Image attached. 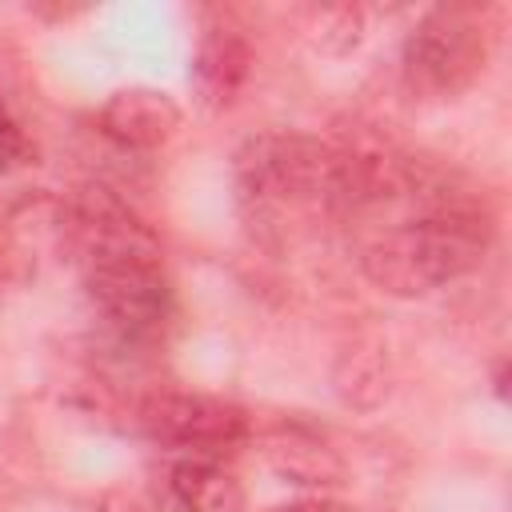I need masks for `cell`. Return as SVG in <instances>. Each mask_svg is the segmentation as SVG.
I'll list each match as a JSON object with an SVG mask.
<instances>
[{"label":"cell","instance_id":"52a82bcc","mask_svg":"<svg viewBox=\"0 0 512 512\" xmlns=\"http://www.w3.org/2000/svg\"><path fill=\"white\" fill-rule=\"evenodd\" d=\"M180 104L148 84L116 88L100 104V132L128 152H156L180 132Z\"/></svg>","mask_w":512,"mask_h":512},{"label":"cell","instance_id":"8992f818","mask_svg":"<svg viewBox=\"0 0 512 512\" xmlns=\"http://www.w3.org/2000/svg\"><path fill=\"white\" fill-rule=\"evenodd\" d=\"M252 76V40L232 12H208L192 52V88L208 112L236 104Z\"/></svg>","mask_w":512,"mask_h":512},{"label":"cell","instance_id":"5b68a950","mask_svg":"<svg viewBox=\"0 0 512 512\" xmlns=\"http://www.w3.org/2000/svg\"><path fill=\"white\" fill-rule=\"evenodd\" d=\"M136 424L156 444L184 448L192 456L228 452L244 444L252 432L244 408L216 396H200V392H148L136 408Z\"/></svg>","mask_w":512,"mask_h":512},{"label":"cell","instance_id":"30bf717a","mask_svg":"<svg viewBox=\"0 0 512 512\" xmlns=\"http://www.w3.org/2000/svg\"><path fill=\"white\" fill-rule=\"evenodd\" d=\"M268 460L292 484H308V488H336V484H344V460L336 452H328L324 444L308 440V436L272 440L268 444Z\"/></svg>","mask_w":512,"mask_h":512},{"label":"cell","instance_id":"7c38bea8","mask_svg":"<svg viewBox=\"0 0 512 512\" xmlns=\"http://www.w3.org/2000/svg\"><path fill=\"white\" fill-rule=\"evenodd\" d=\"M32 156H36V148H32L24 124L16 120V112L8 108V100H4V92H0V176L24 168Z\"/></svg>","mask_w":512,"mask_h":512},{"label":"cell","instance_id":"3957f363","mask_svg":"<svg viewBox=\"0 0 512 512\" xmlns=\"http://www.w3.org/2000/svg\"><path fill=\"white\" fill-rule=\"evenodd\" d=\"M236 204L264 232L336 212V148L308 132H260L232 156Z\"/></svg>","mask_w":512,"mask_h":512},{"label":"cell","instance_id":"6da1fadb","mask_svg":"<svg viewBox=\"0 0 512 512\" xmlns=\"http://www.w3.org/2000/svg\"><path fill=\"white\" fill-rule=\"evenodd\" d=\"M60 248L80 268L92 308L132 340L156 336L172 316V280L156 232L108 188L88 184L60 200Z\"/></svg>","mask_w":512,"mask_h":512},{"label":"cell","instance_id":"ba28073f","mask_svg":"<svg viewBox=\"0 0 512 512\" xmlns=\"http://www.w3.org/2000/svg\"><path fill=\"white\" fill-rule=\"evenodd\" d=\"M168 488L180 512H244L248 508V492L236 480V472H228L212 456L176 460L168 472Z\"/></svg>","mask_w":512,"mask_h":512},{"label":"cell","instance_id":"277c9868","mask_svg":"<svg viewBox=\"0 0 512 512\" xmlns=\"http://www.w3.org/2000/svg\"><path fill=\"white\" fill-rule=\"evenodd\" d=\"M492 24L480 4H436L428 8L400 48V72L412 96L452 100L468 92L492 60Z\"/></svg>","mask_w":512,"mask_h":512},{"label":"cell","instance_id":"8fae6325","mask_svg":"<svg viewBox=\"0 0 512 512\" xmlns=\"http://www.w3.org/2000/svg\"><path fill=\"white\" fill-rule=\"evenodd\" d=\"M304 40L324 56H348L364 40V8L360 4H312L296 12Z\"/></svg>","mask_w":512,"mask_h":512},{"label":"cell","instance_id":"4fadbf2b","mask_svg":"<svg viewBox=\"0 0 512 512\" xmlns=\"http://www.w3.org/2000/svg\"><path fill=\"white\" fill-rule=\"evenodd\" d=\"M264 512H356L352 504L336 500V496H296V500H284V504H272Z\"/></svg>","mask_w":512,"mask_h":512},{"label":"cell","instance_id":"9c48e42d","mask_svg":"<svg viewBox=\"0 0 512 512\" xmlns=\"http://www.w3.org/2000/svg\"><path fill=\"white\" fill-rule=\"evenodd\" d=\"M332 380H336V392H340L344 404L376 408L388 396V356H384V344L376 336L352 340V348L340 352Z\"/></svg>","mask_w":512,"mask_h":512},{"label":"cell","instance_id":"7a4b0ae2","mask_svg":"<svg viewBox=\"0 0 512 512\" xmlns=\"http://www.w3.org/2000/svg\"><path fill=\"white\" fill-rule=\"evenodd\" d=\"M492 240H496L492 212L476 196L436 176L432 188L416 200V212L408 220L376 232L360 248V272L384 296L420 300L476 272Z\"/></svg>","mask_w":512,"mask_h":512}]
</instances>
